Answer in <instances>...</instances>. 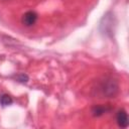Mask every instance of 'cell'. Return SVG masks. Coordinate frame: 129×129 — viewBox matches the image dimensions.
<instances>
[{
    "mask_svg": "<svg viewBox=\"0 0 129 129\" xmlns=\"http://www.w3.org/2000/svg\"><path fill=\"white\" fill-rule=\"evenodd\" d=\"M114 15L111 12H108L106 15H104V17L102 18L101 22H100V29L102 31V33L104 34H111L114 30Z\"/></svg>",
    "mask_w": 129,
    "mask_h": 129,
    "instance_id": "cell-2",
    "label": "cell"
},
{
    "mask_svg": "<svg viewBox=\"0 0 129 129\" xmlns=\"http://www.w3.org/2000/svg\"><path fill=\"white\" fill-rule=\"evenodd\" d=\"M16 79H17L18 82H21V83H26V82L28 81V77H27L26 75H24V74H19V75H17V76H16Z\"/></svg>",
    "mask_w": 129,
    "mask_h": 129,
    "instance_id": "cell-7",
    "label": "cell"
},
{
    "mask_svg": "<svg viewBox=\"0 0 129 129\" xmlns=\"http://www.w3.org/2000/svg\"><path fill=\"white\" fill-rule=\"evenodd\" d=\"M37 14L34 12V11H27L25 12L23 15H22V18H21V22L29 27V26H32L35 24V22L37 21Z\"/></svg>",
    "mask_w": 129,
    "mask_h": 129,
    "instance_id": "cell-3",
    "label": "cell"
},
{
    "mask_svg": "<svg viewBox=\"0 0 129 129\" xmlns=\"http://www.w3.org/2000/svg\"><path fill=\"white\" fill-rule=\"evenodd\" d=\"M13 103V99L11 96L7 95V94H3L0 96V104L3 106V107H6V106H9Z\"/></svg>",
    "mask_w": 129,
    "mask_h": 129,
    "instance_id": "cell-6",
    "label": "cell"
},
{
    "mask_svg": "<svg viewBox=\"0 0 129 129\" xmlns=\"http://www.w3.org/2000/svg\"><path fill=\"white\" fill-rule=\"evenodd\" d=\"M97 94L102 98H114L119 91L118 83L113 78H105L97 86Z\"/></svg>",
    "mask_w": 129,
    "mask_h": 129,
    "instance_id": "cell-1",
    "label": "cell"
},
{
    "mask_svg": "<svg viewBox=\"0 0 129 129\" xmlns=\"http://www.w3.org/2000/svg\"><path fill=\"white\" fill-rule=\"evenodd\" d=\"M111 110V107L108 105H96L92 108V114L94 117H100L104 114H106L107 112H109Z\"/></svg>",
    "mask_w": 129,
    "mask_h": 129,
    "instance_id": "cell-5",
    "label": "cell"
},
{
    "mask_svg": "<svg viewBox=\"0 0 129 129\" xmlns=\"http://www.w3.org/2000/svg\"><path fill=\"white\" fill-rule=\"evenodd\" d=\"M116 121L119 127L121 128H126L128 126V115L127 112L125 110H120L118 111L117 115H116Z\"/></svg>",
    "mask_w": 129,
    "mask_h": 129,
    "instance_id": "cell-4",
    "label": "cell"
}]
</instances>
